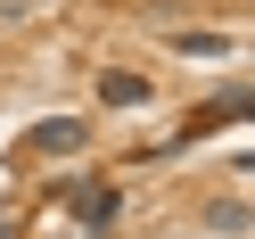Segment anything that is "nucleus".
Wrapping results in <instances>:
<instances>
[{"mask_svg": "<svg viewBox=\"0 0 255 239\" xmlns=\"http://www.w3.org/2000/svg\"><path fill=\"white\" fill-rule=\"evenodd\" d=\"M222 124H255V91H214V99L189 116V140H206V132H222Z\"/></svg>", "mask_w": 255, "mask_h": 239, "instance_id": "2", "label": "nucleus"}, {"mask_svg": "<svg viewBox=\"0 0 255 239\" xmlns=\"http://www.w3.org/2000/svg\"><path fill=\"white\" fill-rule=\"evenodd\" d=\"M17 149H25V157H74V149H91V124H83V116H41Z\"/></svg>", "mask_w": 255, "mask_h": 239, "instance_id": "1", "label": "nucleus"}, {"mask_svg": "<svg viewBox=\"0 0 255 239\" xmlns=\"http://www.w3.org/2000/svg\"><path fill=\"white\" fill-rule=\"evenodd\" d=\"M74 206H83V223H91V231H107V223L124 215V198H116V182H74Z\"/></svg>", "mask_w": 255, "mask_h": 239, "instance_id": "4", "label": "nucleus"}, {"mask_svg": "<svg viewBox=\"0 0 255 239\" xmlns=\"http://www.w3.org/2000/svg\"><path fill=\"white\" fill-rule=\"evenodd\" d=\"M156 99V83L140 66H99V107H148Z\"/></svg>", "mask_w": 255, "mask_h": 239, "instance_id": "3", "label": "nucleus"}, {"mask_svg": "<svg viewBox=\"0 0 255 239\" xmlns=\"http://www.w3.org/2000/svg\"><path fill=\"white\" fill-rule=\"evenodd\" d=\"M247 206H239V198H214V206H206V231H214V239H239V231H247Z\"/></svg>", "mask_w": 255, "mask_h": 239, "instance_id": "5", "label": "nucleus"}, {"mask_svg": "<svg viewBox=\"0 0 255 239\" xmlns=\"http://www.w3.org/2000/svg\"><path fill=\"white\" fill-rule=\"evenodd\" d=\"M173 50H181V58H222L231 41H222V33H173Z\"/></svg>", "mask_w": 255, "mask_h": 239, "instance_id": "6", "label": "nucleus"}]
</instances>
